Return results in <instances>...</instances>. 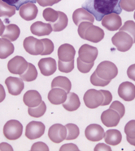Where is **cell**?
Returning a JSON list of instances; mask_svg holds the SVG:
<instances>
[{
    "mask_svg": "<svg viewBox=\"0 0 135 151\" xmlns=\"http://www.w3.org/2000/svg\"><path fill=\"white\" fill-rule=\"evenodd\" d=\"M92 11L95 12L98 21H100L104 16L110 13L121 12L120 0H94Z\"/></svg>",
    "mask_w": 135,
    "mask_h": 151,
    "instance_id": "cell-1",
    "label": "cell"
},
{
    "mask_svg": "<svg viewBox=\"0 0 135 151\" xmlns=\"http://www.w3.org/2000/svg\"><path fill=\"white\" fill-rule=\"evenodd\" d=\"M78 35L82 39L87 40L93 43H98L104 39V30L98 26H94L93 23L88 21L82 22L78 25Z\"/></svg>",
    "mask_w": 135,
    "mask_h": 151,
    "instance_id": "cell-2",
    "label": "cell"
},
{
    "mask_svg": "<svg viewBox=\"0 0 135 151\" xmlns=\"http://www.w3.org/2000/svg\"><path fill=\"white\" fill-rule=\"evenodd\" d=\"M94 72L101 78L104 80L111 81L116 77L118 74V69L113 62L104 61L98 65L96 70Z\"/></svg>",
    "mask_w": 135,
    "mask_h": 151,
    "instance_id": "cell-3",
    "label": "cell"
},
{
    "mask_svg": "<svg viewBox=\"0 0 135 151\" xmlns=\"http://www.w3.org/2000/svg\"><path fill=\"white\" fill-rule=\"evenodd\" d=\"M112 42L120 52H126L131 49L134 40L129 34L126 32L120 31L113 36Z\"/></svg>",
    "mask_w": 135,
    "mask_h": 151,
    "instance_id": "cell-4",
    "label": "cell"
},
{
    "mask_svg": "<svg viewBox=\"0 0 135 151\" xmlns=\"http://www.w3.org/2000/svg\"><path fill=\"white\" fill-rule=\"evenodd\" d=\"M22 133L23 125L18 120H8L3 127V135L11 141L20 138L22 136Z\"/></svg>",
    "mask_w": 135,
    "mask_h": 151,
    "instance_id": "cell-5",
    "label": "cell"
},
{
    "mask_svg": "<svg viewBox=\"0 0 135 151\" xmlns=\"http://www.w3.org/2000/svg\"><path fill=\"white\" fill-rule=\"evenodd\" d=\"M104 99V94L102 93L101 90L98 91L95 89L88 90L83 97L85 106L90 109H94L102 106Z\"/></svg>",
    "mask_w": 135,
    "mask_h": 151,
    "instance_id": "cell-6",
    "label": "cell"
},
{
    "mask_svg": "<svg viewBox=\"0 0 135 151\" xmlns=\"http://www.w3.org/2000/svg\"><path fill=\"white\" fill-rule=\"evenodd\" d=\"M25 51L31 55H41L44 49L42 40L36 39L34 37H26L23 42Z\"/></svg>",
    "mask_w": 135,
    "mask_h": 151,
    "instance_id": "cell-7",
    "label": "cell"
},
{
    "mask_svg": "<svg viewBox=\"0 0 135 151\" xmlns=\"http://www.w3.org/2000/svg\"><path fill=\"white\" fill-rule=\"evenodd\" d=\"M45 133L44 124L40 121H31L26 125L25 136L29 140L39 138Z\"/></svg>",
    "mask_w": 135,
    "mask_h": 151,
    "instance_id": "cell-8",
    "label": "cell"
},
{
    "mask_svg": "<svg viewBox=\"0 0 135 151\" xmlns=\"http://www.w3.org/2000/svg\"><path fill=\"white\" fill-rule=\"evenodd\" d=\"M28 63L23 57L16 56L7 63V69L10 73L14 74H23L28 67Z\"/></svg>",
    "mask_w": 135,
    "mask_h": 151,
    "instance_id": "cell-9",
    "label": "cell"
},
{
    "mask_svg": "<svg viewBox=\"0 0 135 151\" xmlns=\"http://www.w3.org/2000/svg\"><path fill=\"white\" fill-rule=\"evenodd\" d=\"M66 127L60 124H55L50 127L48 130V137L54 143H60L66 139Z\"/></svg>",
    "mask_w": 135,
    "mask_h": 151,
    "instance_id": "cell-10",
    "label": "cell"
},
{
    "mask_svg": "<svg viewBox=\"0 0 135 151\" xmlns=\"http://www.w3.org/2000/svg\"><path fill=\"white\" fill-rule=\"evenodd\" d=\"M78 55V58L82 62L93 63L98 57V49L96 47L85 44L79 49Z\"/></svg>",
    "mask_w": 135,
    "mask_h": 151,
    "instance_id": "cell-11",
    "label": "cell"
},
{
    "mask_svg": "<svg viewBox=\"0 0 135 151\" xmlns=\"http://www.w3.org/2000/svg\"><path fill=\"white\" fill-rule=\"evenodd\" d=\"M102 25L109 31H116L122 26V20L119 14L110 13L103 17Z\"/></svg>",
    "mask_w": 135,
    "mask_h": 151,
    "instance_id": "cell-12",
    "label": "cell"
},
{
    "mask_svg": "<svg viewBox=\"0 0 135 151\" xmlns=\"http://www.w3.org/2000/svg\"><path fill=\"white\" fill-rule=\"evenodd\" d=\"M104 130L99 124H92L86 127L85 136L90 142H99L104 137Z\"/></svg>",
    "mask_w": 135,
    "mask_h": 151,
    "instance_id": "cell-13",
    "label": "cell"
},
{
    "mask_svg": "<svg viewBox=\"0 0 135 151\" xmlns=\"http://www.w3.org/2000/svg\"><path fill=\"white\" fill-rule=\"evenodd\" d=\"M8 92L12 96H19L25 87L24 82L20 78L8 77L5 80Z\"/></svg>",
    "mask_w": 135,
    "mask_h": 151,
    "instance_id": "cell-14",
    "label": "cell"
},
{
    "mask_svg": "<svg viewBox=\"0 0 135 151\" xmlns=\"http://www.w3.org/2000/svg\"><path fill=\"white\" fill-rule=\"evenodd\" d=\"M38 9L37 6L33 3H25L22 4L19 9V13L20 17L27 20L30 21L34 19L38 16Z\"/></svg>",
    "mask_w": 135,
    "mask_h": 151,
    "instance_id": "cell-15",
    "label": "cell"
},
{
    "mask_svg": "<svg viewBox=\"0 0 135 151\" xmlns=\"http://www.w3.org/2000/svg\"><path fill=\"white\" fill-rule=\"evenodd\" d=\"M118 95L125 101H132L135 99V86L130 82H124L119 86Z\"/></svg>",
    "mask_w": 135,
    "mask_h": 151,
    "instance_id": "cell-16",
    "label": "cell"
},
{
    "mask_svg": "<svg viewBox=\"0 0 135 151\" xmlns=\"http://www.w3.org/2000/svg\"><path fill=\"white\" fill-rule=\"evenodd\" d=\"M38 67L42 75L50 76L56 71V62L52 58H42L38 62Z\"/></svg>",
    "mask_w": 135,
    "mask_h": 151,
    "instance_id": "cell-17",
    "label": "cell"
},
{
    "mask_svg": "<svg viewBox=\"0 0 135 151\" xmlns=\"http://www.w3.org/2000/svg\"><path fill=\"white\" fill-rule=\"evenodd\" d=\"M121 118L120 115L113 109H107L104 111L101 115L102 123L107 127H116L120 123V120Z\"/></svg>",
    "mask_w": 135,
    "mask_h": 151,
    "instance_id": "cell-18",
    "label": "cell"
},
{
    "mask_svg": "<svg viewBox=\"0 0 135 151\" xmlns=\"http://www.w3.org/2000/svg\"><path fill=\"white\" fill-rule=\"evenodd\" d=\"M94 19L95 17L93 16V14L87 9H85V7L77 9L72 14V21L77 26H78L82 22L84 21L94 23Z\"/></svg>",
    "mask_w": 135,
    "mask_h": 151,
    "instance_id": "cell-19",
    "label": "cell"
},
{
    "mask_svg": "<svg viewBox=\"0 0 135 151\" xmlns=\"http://www.w3.org/2000/svg\"><path fill=\"white\" fill-rule=\"evenodd\" d=\"M67 94L68 93L62 88L54 87L48 93L47 99L52 104H63L67 99Z\"/></svg>",
    "mask_w": 135,
    "mask_h": 151,
    "instance_id": "cell-20",
    "label": "cell"
},
{
    "mask_svg": "<svg viewBox=\"0 0 135 151\" xmlns=\"http://www.w3.org/2000/svg\"><path fill=\"white\" fill-rule=\"evenodd\" d=\"M76 50L69 44H63L58 49V58L62 62H71L74 60Z\"/></svg>",
    "mask_w": 135,
    "mask_h": 151,
    "instance_id": "cell-21",
    "label": "cell"
},
{
    "mask_svg": "<svg viewBox=\"0 0 135 151\" xmlns=\"http://www.w3.org/2000/svg\"><path fill=\"white\" fill-rule=\"evenodd\" d=\"M23 101L28 108H34L41 104L42 99L38 91L35 90H30L24 95Z\"/></svg>",
    "mask_w": 135,
    "mask_h": 151,
    "instance_id": "cell-22",
    "label": "cell"
},
{
    "mask_svg": "<svg viewBox=\"0 0 135 151\" xmlns=\"http://www.w3.org/2000/svg\"><path fill=\"white\" fill-rule=\"evenodd\" d=\"M30 31L35 36L42 37L50 35V32L53 31V29L50 24H45L43 22L37 21L31 25Z\"/></svg>",
    "mask_w": 135,
    "mask_h": 151,
    "instance_id": "cell-23",
    "label": "cell"
},
{
    "mask_svg": "<svg viewBox=\"0 0 135 151\" xmlns=\"http://www.w3.org/2000/svg\"><path fill=\"white\" fill-rule=\"evenodd\" d=\"M81 102L79 99L78 96L75 93H69L67 96V99L63 104V108L69 111H73L77 110L80 108Z\"/></svg>",
    "mask_w": 135,
    "mask_h": 151,
    "instance_id": "cell-24",
    "label": "cell"
},
{
    "mask_svg": "<svg viewBox=\"0 0 135 151\" xmlns=\"http://www.w3.org/2000/svg\"><path fill=\"white\" fill-rule=\"evenodd\" d=\"M122 135L119 130L109 129L104 133V141L111 145H117L121 142Z\"/></svg>",
    "mask_w": 135,
    "mask_h": 151,
    "instance_id": "cell-25",
    "label": "cell"
},
{
    "mask_svg": "<svg viewBox=\"0 0 135 151\" xmlns=\"http://www.w3.org/2000/svg\"><path fill=\"white\" fill-rule=\"evenodd\" d=\"M14 45L6 38H0V59H5L14 52Z\"/></svg>",
    "mask_w": 135,
    "mask_h": 151,
    "instance_id": "cell-26",
    "label": "cell"
},
{
    "mask_svg": "<svg viewBox=\"0 0 135 151\" xmlns=\"http://www.w3.org/2000/svg\"><path fill=\"white\" fill-rule=\"evenodd\" d=\"M20 34L19 27L16 24H10L5 26V30L2 35L3 38H6L10 41H16Z\"/></svg>",
    "mask_w": 135,
    "mask_h": 151,
    "instance_id": "cell-27",
    "label": "cell"
},
{
    "mask_svg": "<svg viewBox=\"0 0 135 151\" xmlns=\"http://www.w3.org/2000/svg\"><path fill=\"white\" fill-rule=\"evenodd\" d=\"M51 87L52 88H54V87L62 88L67 93H69V91H71L72 84H71V82L68 78L64 77V76H57L52 80Z\"/></svg>",
    "mask_w": 135,
    "mask_h": 151,
    "instance_id": "cell-28",
    "label": "cell"
},
{
    "mask_svg": "<svg viewBox=\"0 0 135 151\" xmlns=\"http://www.w3.org/2000/svg\"><path fill=\"white\" fill-rule=\"evenodd\" d=\"M69 19L68 16L62 12H59V18L55 23H52L51 27L54 32H60L68 26Z\"/></svg>",
    "mask_w": 135,
    "mask_h": 151,
    "instance_id": "cell-29",
    "label": "cell"
},
{
    "mask_svg": "<svg viewBox=\"0 0 135 151\" xmlns=\"http://www.w3.org/2000/svg\"><path fill=\"white\" fill-rule=\"evenodd\" d=\"M38 77V71L32 63H28V67L23 74H20V78L25 82L34 81Z\"/></svg>",
    "mask_w": 135,
    "mask_h": 151,
    "instance_id": "cell-30",
    "label": "cell"
},
{
    "mask_svg": "<svg viewBox=\"0 0 135 151\" xmlns=\"http://www.w3.org/2000/svg\"><path fill=\"white\" fill-rule=\"evenodd\" d=\"M16 7L3 0H0V17H12L16 14Z\"/></svg>",
    "mask_w": 135,
    "mask_h": 151,
    "instance_id": "cell-31",
    "label": "cell"
},
{
    "mask_svg": "<svg viewBox=\"0 0 135 151\" xmlns=\"http://www.w3.org/2000/svg\"><path fill=\"white\" fill-rule=\"evenodd\" d=\"M47 111V106L44 102L42 101L40 104L34 108H28V113L32 117L38 118L42 116Z\"/></svg>",
    "mask_w": 135,
    "mask_h": 151,
    "instance_id": "cell-32",
    "label": "cell"
},
{
    "mask_svg": "<svg viewBox=\"0 0 135 151\" xmlns=\"http://www.w3.org/2000/svg\"><path fill=\"white\" fill-rule=\"evenodd\" d=\"M65 127L67 129L66 140L72 141V140H74L78 137L79 134H80V130H79L77 125H76L74 124H67Z\"/></svg>",
    "mask_w": 135,
    "mask_h": 151,
    "instance_id": "cell-33",
    "label": "cell"
},
{
    "mask_svg": "<svg viewBox=\"0 0 135 151\" xmlns=\"http://www.w3.org/2000/svg\"><path fill=\"white\" fill-rule=\"evenodd\" d=\"M42 16H43L45 20H47V22L55 23L59 18V12L48 7V8H46L43 11Z\"/></svg>",
    "mask_w": 135,
    "mask_h": 151,
    "instance_id": "cell-34",
    "label": "cell"
},
{
    "mask_svg": "<svg viewBox=\"0 0 135 151\" xmlns=\"http://www.w3.org/2000/svg\"><path fill=\"white\" fill-rule=\"evenodd\" d=\"M120 31L126 32L129 34L134 40V43H135V23L133 20H128L126 21L123 26L120 27Z\"/></svg>",
    "mask_w": 135,
    "mask_h": 151,
    "instance_id": "cell-35",
    "label": "cell"
},
{
    "mask_svg": "<svg viewBox=\"0 0 135 151\" xmlns=\"http://www.w3.org/2000/svg\"><path fill=\"white\" fill-rule=\"evenodd\" d=\"M58 68H59V70L63 73H70L74 69V60L71 62H62L59 60Z\"/></svg>",
    "mask_w": 135,
    "mask_h": 151,
    "instance_id": "cell-36",
    "label": "cell"
},
{
    "mask_svg": "<svg viewBox=\"0 0 135 151\" xmlns=\"http://www.w3.org/2000/svg\"><path fill=\"white\" fill-rule=\"evenodd\" d=\"M111 81L104 80L98 76L95 72H94L90 76V83L92 85L96 86H105L110 83Z\"/></svg>",
    "mask_w": 135,
    "mask_h": 151,
    "instance_id": "cell-37",
    "label": "cell"
},
{
    "mask_svg": "<svg viewBox=\"0 0 135 151\" xmlns=\"http://www.w3.org/2000/svg\"><path fill=\"white\" fill-rule=\"evenodd\" d=\"M77 68H78V70L80 71L81 73H83V74L89 73L94 65V62H93V63L84 62H82V60L79 58H77Z\"/></svg>",
    "mask_w": 135,
    "mask_h": 151,
    "instance_id": "cell-38",
    "label": "cell"
},
{
    "mask_svg": "<svg viewBox=\"0 0 135 151\" xmlns=\"http://www.w3.org/2000/svg\"><path fill=\"white\" fill-rule=\"evenodd\" d=\"M120 6L121 9L131 12L135 10V0H120Z\"/></svg>",
    "mask_w": 135,
    "mask_h": 151,
    "instance_id": "cell-39",
    "label": "cell"
},
{
    "mask_svg": "<svg viewBox=\"0 0 135 151\" xmlns=\"http://www.w3.org/2000/svg\"><path fill=\"white\" fill-rule=\"evenodd\" d=\"M42 41L44 45L43 51L41 55H49L51 54L54 51V44L50 39H42Z\"/></svg>",
    "mask_w": 135,
    "mask_h": 151,
    "instance_id": "cell-40",
    "label": "cell"
},
{
    "mask_svg": "<svg viewBox=\"0 0 135 151\" xmlns=\"http://www.w3.org/2000/svg\"><path fill=\"white\" fill-rule=\"evenodd\" d=\"M125 133L127 137L135 138V120H130L125 127Z\"/></svg>",
    "mask_w": 135,
    "mask_h": 151,
    "instance_id": "cell-41",
    "label": "cell"
},
{
    "mask_svg": "<svg viewBox=\"0 0 135 151\" xmlns=\"http://www.w3.org/2000/svg\"><path fill=\"white\" fill-rule=\"evenodd\" d=\"M111 109H113L120 115V118H122L124 116H125V113H126V108H125V106L123 105V104H121L120 101H114L111 104L110 106Z\"/></svg>",
    "mask_w": 135,
    "mask_h": 151,
    "instance_id": "cell-42",
    "label": "cell"
},
{
    "mask_svg": "<svg viewBox=\"0 0 135 151\" xmlns=\"http://www.w3.org/2000/svg\"><path fill=\"white\" fill-rule=\"evenodd\" d=\"M31 151H49V148L47 145V144H45L44 142H38L34 143V145H32Z\"/></svg>",
    "mask_w": 135,
    "mask_h": 151,
    "instance_id": "cell-43",
    "label": "cell"
},
{
    "mask_svg": "<svg viewBox=\"0 0 135 151\" xmlns=\"http://www.w3.org/2000/svg\"><path fill=\"white\" fill-rule=\"evenodd\" d=\"M102 93L104 94V102H103V104L102 106H107L109 104H111L112 99V95L110 91H105V90H101Z\"/></svg>",
    "mask_w": 135,
    "mask_h": 151,
    "instance_id": "cell-44",
    "label": "cell"
},
{
    "mask_svg": "<svg viewBox=\"0 0 135 151\" xmlns=\"http://www.w3.org/2000/svg\"><path fill=\"white\" fill-rule=\"evenodd\" d=\"M61 0H36V2L42 6H50L56 4Z\"/></svg>",
    "mask_w": 135,
    "mask_h": 151,
    "instance_id": "cell-45",
    "label": "cell"
},
{
    "mask_svg": "<svg viewBox=\"0 0 135 151\" xmlns=\"http://www.w3.org/2000/svg\"><path fill=\"white\" fill-rule=\"evenodd\" d=\"M79 151L78 147L74 144L69 143V144H65V145H62L60 149V151Z\"/></svg>",
    "mask_w": 135,
    "mask_h": 151,
    "instance_id": "cell-46",
    "label": "cell"
},
{
    "mask_svg": "<svg viewBox=\"0 0 135 151\" xmlns=\"http://www.w3.org/2000/svg\"><path fill=\"white\" fill-rule=\"evenodd\" d=\"M127 75L128 77L132 79V80L135 81V64H133L128 68L127 70Z\"/></svg>",
    "mask_w": 135,
    "mask_h": 151,
    "instance_id": "cell-47",
    "label": "cell"
},
{
    "mask_svg": "<svg viewBox=\"0 0 135 151\" xmlns=\"http://www.w3.org/2000/svg\"><path fill=\"white\" fill-rule=\"evenodd\" d=\"M99 150H105V151H111L112 149H111L110 146H108L106 144H104V143H100V144H98L95 148H94V151H99Z\"/></svg>",
    "mask_w": 135,
    "mask_h": 151,
    "instance_id": "cell-48",
    "label": "cell"
},
{
    "mask_svg": "<svg viewBox=\"0 0 135 151\" xmlns=\"http://www.w3.org/2000/svg\"><path fill=\"white\" fill-rule=\"evenodd\" d=\"M0 150L12 151L13 149L12 147L9 145V144H7V143H6V142H3V143H1V144H0Z\"/></svg>",
    "mask_w": 135,
    "mask_h": 151,
    "instance_id": "cell-49",
    "label": "cell"
},
{
    "mask_svg": "<svg viewBox=\"0 0 135 151\" xmlns=\"http://www.w3.org/2000/svg\"><path fill=\"white\" fill-rule=\"evenodd\" d=\"M5 97H6L5 90H4V88H3V85H1V84H0V103H2V102L4 100Z\"/></svg>",
    "mask_w": 135,
    "mask_h": 151,
    "instance_id": "cell-50",
    "label": "cell"
},
{
    "mask_svg": "<svg viewBox=\"0 0 135 151\" xmlns=\"http://www.w3.org/2000/svg\"><path fill=\"white\" fill-rule=\"evenodd\" d=\"M4 30H5V25L3 24V22L2 21V19H0V36L3 35Z\"/></svg>",
    "mask_w": 135,
    "mask_h": 151,
    "instance_id": "cell-51",
    "label": "cell"
},
{
    "mask_svg": "<svg viewBox=\"0 0 135 151\" xmlns=\"http://www.w3.org/2000/svg\"><path fill=\"white\" fill-rule=\"evenodd\" d=\"M126 138H127V142H129L130 145L135 146V138H130V137H126Z\"/></svg>",
    "mask_w": 135,
    "mask_h": 151,
    "instance_id": "cell-52",
    "label": "cell"
},
{
    "mask_svg": "<svg viewBox=\"0 0 135 151\" xmlns=\"http://www.w3.org/2000/svg\"><path fill=\"white\" fill-rule=\"evenodd\" d=\"M4 1H7V2H8L10 3H13V0H4Z\"/></svg>",
    "mask_w": 135,
    "mask_h": 151,
    "instance_id": "cell-53",
    "label": "cell"
},
{
    "mask_svg": "<svg viewBox=\"0 0 135 151\" xmlns=\"http://www.w3.org/2000/svg\"><path fill=\"white\" fill-rule=\"evenodd\" d=\"M134 19H135V12H134Z\"/></svg>",
    "mask_w": 135,
    "mask_h": 151,
    "instance_id": "cell-54",
    "label": "cell"
}]
</instances>
